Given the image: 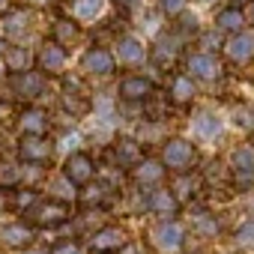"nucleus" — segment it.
<instances>
[{"instance_id":"nucleus-1","label":"nucleus","mask_w":254,"mask_h":254,"mask_svg":"<svg viewBox=\"0 0 254 254\" xmlns=\"http://www.w3.org/2000/svg\"><path fill=\"white\" fill-rule=\"evenodd\" d=\"M36 18H39V9L18 0V3H12L6 12H0V36L6 42L30 45V39L36 33Z\"/></svg>"},{"instance_id":"nucleus-2","label":"nucleus","mask_w":254,"mask_h":254,"mask_svg":"<svg viewBox=\"0 0 254 254\" xmlns=\"http://www.w3.org/2000/svg\"><path fill=\"white\" fill-rule=\"evenodd\" d=\"M48 81L51 78H45L36 66H30V69H21V72H6V84H9V93L18 99V102H39L42 96H45V90H48Z\"/></svg>"},{"instance_id":"nucleus-3","label":"nucleus","mask_w":254,"mask_h":254,"mask_svg":"<svg viewBox=\"0 0 254 254\" xmlns=\"http://www.w3.org/2000/svg\"><path fill=\"white\" fill-rule=\"evenodd\" d=\"M15 159H18L21 165L48 168L51 159H54V141H51L48 135H18Z\"/></svg>"},{"instance_id":"nucleus-4","label":"nucleus","mask_w":254,"mask_h":254,"mask_svg":"<svg viewBox=\"0 0 254 254\" xmlns=\"http://www.w3.org/2000/svg\"><path fill=\"white\" fill-rule=\"evenodd\" d=\"M66 63H69V51H66L60 42H54L51 36H45V39L39 42V48L33 51V66H36L45 78H60V75L66 72Z\"/></svg>"},{"instance_id":"nucleus-5","label":"nucleus","mask_w":254,"mask_h":254,"mask_svg":"<svg viewBox=\"0 0 254 254\" xmlns=\"http://www.w3.org/2000/svg\"><path fill=\"white\" fill-rule=\"evenodd\" d=\"M24 215L33 227H60L63 221H69L72 206L60 197H48V200H36L30 209H24Z\"/></svg>"},{"instance_id":"nucleus-6","label":"nucleus","mask_w":254,"mask_h":254,"mask_svg":"<svg viewBox=\"0 0 254 254\" xmlns=\"http://www.w3.org/2000/svg\"><path fill=\"white\" fill-rule=\"evenodd\" d=\"M60 102H63V111L72 114V117H84V114L93 111V99H90V93L84 90L81 78H75V75H63Z\"/></svg>"},{"instance_id":"nucleus-7","label":"nucleus","mask_w":254,"mask_h":254,"mask_svg":"<svg viewBox=\"0 0 254 254\" xmlns=\"http://www.w3.org/2000/svg\"><path fill=\"white\" fill-rule=\"evenodd\" d=\"M15 126H18V135H48L51 132V114L39 105H24L15 117Z\"/></svg>"},{"instance_id":"nucleus-8","label":"nucleus","mask_w":254,"mask_h":254,"mask_svg":"<svg viewBox=\"0 0 254 254\" xmlns=\"http://www.w3.org/2000/svg\"><path fill=\"white\" fill-rule=\"evenodd\" d=\"M114 69H117V60L102 45H90L81 57V72L90 78H108V75H114Z\"/></svg>"},{"instance_id":"nucleus-9","label":"nucleus","mask_w":254,"mask_h":254,"mask_svg":"<svg viewBox=\"0 0 254 254\" xmlns=\"http://www.w3.org/2000/svg\"><path fill=\"white\" fill-rule=\"evenodd\" d=\"M93 177H96V165H93V159L87 153L66 156V162H63V180L69 186H87V183H93Z\"/></svg>"},{"instance_id":"nucleus-10","label":"nucleus","mask_w":254,"mask_h":254,"mask_svg":"<svg viewBox=\"0 0 254 254\" xmlns=\"http://www.w3.org/2000/svg\"><path fill=\"white\" fill-rule=\"evenodd\" d=\"M194 156H197V153H194V147H191L189 141L174 138V141H168L165 150H162V165L171 168V171H186V168H191Z\"/></svg>"},{"instance_id":"nucleus-11","label":"nucleus","mask_w":254,"mask_h":254,"mask_svg":"<svg viewBox=\"0 0 254 254\" xmlns=\"http://www.w3.org/2000/svg\"><path fill=\"white\" fill-rule=\"evenodd\" d=\"M114 60L123 66H141L147 60V48L138 36H120L114 42Z\"/></svg>"},{"instance_id":"nucleus-12","label":"nucleus","mask_w":254,"mask_h":254,"mask_svg":"<svg viewBox=\"0 0 254 254\" xmlns=\"http://www.w3.org/2000/svg\"><path fill=\"white\" fill-rule=\"evenodd\" d=\"M117 96L123 102H144L153 96V81L144 78V75H126L117 87Z\"/></svg>"},{"instance_id":"nucleus-13","label":"nucleus","mask_w":254,"mask_h":254,"mask_svg":"<svg viewBox=\"0 0 254 254\" xmlns=\"http://www.w3.org/2000/svg\"><path fill=\"white\" fill-rule=\"evenodd\" d=\"M48 36L54 39V42H60L66 51L81 39V24L75 21V18H66V15H57L54 21H51V30H48Z\"/></svg>"},{"instance_id":"nucleus-14","label":"nucleus","mask_w":254,"mask_h":254,"mask_svg":"<svg viewBox=\"0 0 254 254\" xmlns=\"http://www.w3.org/2000/svg\"><path fill=\"white\" fill-rule=\"evenodd\" d=\"M186 69H189V78H200V81H215L221 75V66L212 54H189Z\"/></svg>"},{"instance_id":"nucleus-15","label":"nucleus","mask_w":254,"mask_h":254,"mask_svg":"<svg viewBox=\"0 0 254 254\" xmlns=\"http://www.w3.org/2000/svg\"><path fill=\"white\" fill-rule=\"evenodd\" d=\"M0 60H3L6 72H21V69H30V66H33V48H30V45H21V42H9Z\"/></svg>"},{"instance_id":"nucleus-16","label":"nucleus","mask_w":254,"mask_h":254,"mask_svg":"<svg viewBox=\"0 0 254 254\" xmlns=\"http://www.w3.org/2000/svg\"><path fill=\"white\" fill-rule=\"evenodd\" d=\"M114 159H117L120 168H135L144 159V150H141V144L135 138H120L114 144Z\"/></svg>"},{"instance_id":"nucleus-17","label":"nucleus","mask_w":254,"mask_h":254,"mask_svg":"<svg viewBox=\"0 0 254 254\" xmlns=\"http://www.w3.org/2000/svg\"><path fill=\"white\" fill-rule=\"evenodd\" d=\"M123 245H126V233H123L120 227H102V230H96L93 239H90V248H93V251H117V248H123Z\"/></svg>"},{"instance_id":"nucleus-18","label":"nucleus","mask_w":254,"mask_h":254,"mask_svg":"<svg viewBox=\"0 0 254 254\" xmlns=\"http://www.w3.org/2000/svg\"><path fill=\"white\" fill-rule=\"evenodd\" d=\"M0 242L3 245H12V248H27L33 242V227L18 221V224H6L0 227Z\"/></svg>"},{"instance_id":"nucleus-19","label":"nucleus","mask_w":254,"mask_h":254,"mask_svg":"<svg viewBox=\"0 0 254 254\" xmlns=\"http://www.w3.org/2000/svg\"><path fill=\"white\" fill-rule=\"evenodd\" d=\"M224 51H227V57H230L233 63H248V60L254 57V39L245 36V33H233V36L227 39Z\"/></svg>"},{"instance_id":"nucleus-20","label":"nucleus","mask_w":254,"mask_h":254,"mask_svg":"<svg viewBox=\"0 0 254 254\" xmlns=\"http://www.w3.org/2000/svg\"><path fill=\"white\" fill-rule=\"evenodd\" d=\"M132 174H135V183H138V186H156V183H162V177H165V165L156 162V159H141V162L132 168Z\"/></svg>"},{"instance_id":"nucleus-21","label":"nucleus","mask_w":254,"mask_h":254,"mask_svg":"<svg viewBox=\"0 0 254 254\" xmlns=\"http://www.w3.org/2000/svg\"><path fill=\"white\" fill-rule=\"evenodd\" d=\"M147 206H150L153 212H159V215H177L180 200L174 197V191H168V189H156V191H150Z\"/></svg>"},{"instance_id":"nucleus-22","label":"nucleus","mask_w":254,"mask_h":254,"mask_svg":"<svg viewBox=\"0 0 254 254\" xmlns=\"http://www.w3.org/2000/svg\"><path fill=\"white\" fill-rule=\"evenodd\" d=\"M108 6V0H72V12H75V21L78 24H90L96 21Z\"/></svg>"},{"instance_id":"nucleus-23","label":"nucleus","mask_w":254,"mask_h":254,"mask_svg":"<svg viewBox=\"0 0 254 254\" xmlns=\"http://www.w3.org/2000/svg\"><path fill=\"white\" fill-rule=\"evenodd\" d=\"M156 245H159L162 251H177V248L183 245V227H180L177 221L162 224V227L156 230Z\"/></svg>"},{"instance_id":"nucleus-24","label":"nucleus","mask_w":254,"mask_h":254,"mask_svg":"<svg viewBox=\"0 0 254 254\" xmlns=\"http://www.w3.org/2000/svg\"><path fill=\"white\" fill-rule=\"evenodd\" d=\"M24 183V165L15 159H6V162H0V186L3 189H18Z\"/></svg>"},{"instance_id":"nucleus-25","label":"nucleus","mask_w":254,"mask_h":254,"mask_svg":"<svg viewBox=\"0 0 254 254\" xmlns=\"http://www.w3.org/2000/svg\"><path fill=\"white\" fill-rule=\"evenodd\" d=\"M242 24H245V15H242L239 9H221V12L215 15V27H218V30L239 33V30H242Z\"/></svg>"},{"instance_id":"nucleus-26","label":"nucleus","mask_w":254,"mask_h":254,"mask_svg":"<svg viewBox=\"0 0 254 254\" xmlns=\"http://www.w3.org/2000/svg\"><path fill=\"white\" fill-rule=\"evenodd\" d=\"M194 132H197L200 138H215V135L221 132V123H218L212 114H197V120H194Z\"/></svg>"},{"instance_id":"nucleus-27","label":"nucleus","mask_w":254,"mask_h":254,"mask_svg":"<svg viewBox=\"0 0 254 254\" xmlns=\"http://www.w3.org/2000/svg\"><path fill=\"white\" fill-rule=\"evenodd\" d=\"M171 96H174L177 102H189V99L194 96V81H191L189 75H177L174 84H171Z\"/></svg>"},{"instance_id":"nucleus-28","label":"nucleus","mask_w":254,"mask_h":254,"mask_svg":"<svg viewBox=\"0 0 254 254\" xmlns=\"http://www.w3.org/2000/svg\"><path fill=\"white\" fill-rule=\"evenodd\" d=\"M233 168H236L239 174L251 177V174H254V150H248V147L236 150V153H233Z\"/></svg>"},{"instance_id":"nucleus-29","label":"nucleus","mask_w":254,"mask_h":254,"mask_svg":"<svg viewBox=\"0 0 254 254\" xmlns=\"http://www.w3.org/2000/svg\"><path fill=\"white\" fill-rule=\"evenodd\" d=\"M159 9L168 18H177L180 12H186V0H159Z\"/></svg>"},{"instance_id":"nucleus-30","label":"nucleus","mask_w":254,"mask_h":254,"mask_svg":"<svg viewBox=\"0 0 254 254\" xmlns=\"http://www.w3.org/2000/svg\"><path fill=\"white\" fill-rule=\"evenodd\" d=\"M90 186V183H87ZM105 194H108V186H90V189H84V194H81V200L84 203H99V200H105Z\"/></svg>"},{"instance_id":"nucleus-31","label":"nucleus","mask_w":254,"mask_h":254,"mask_svg":"<svg viewBox=\"0 0 254 254\" xmlns=\"http://www.w3.org/2000/svg\"><path fill=\"white\" fill-rule=\"evenodd\" d=\"M51 254H81V248L72 239H63V242H54L51 245Z\"/></svg>"},{"instance_id":"nucleus-32","label":"nucleus","mask_w":254,"mask_h":254,"mask_svg":"<svg viewBox=\"0 0 254 254\" xmlns=\"http://www.w3.org/2000/svg\"><path fill=\"white\" fill-rule=\"evenodd\" d=\"M236 239H239L242 245H254V221H248V224H242V227L236 230Z\"/></svg>"},{"instance_id":"nucleus-33","label":"nucleus","mask_w":254,"mask_h":254,"mask_svg":"<svg viewBox=\"0 0 254 254\" xmlns=\"http://www.w3.org/2000/svg\"><path fill=\"white\" fill-rule=\"evenodd\" d=\"M6 206H12V189L0 186V209H6Z\"/></svg>"},{"instance_id":"nucleus-34","label":"nucleus","mask_w":254,"mask_h":254,"mask_svg":"<svg viewBox=\"0 0 254 254\" xmlns=\"http://www.w3.org/2000/svg\"><path fill=\"white\" fill-rule=\"evenodd\" d=\"M114 3H117L120 9H126V12H129V9H135V6L141 3V0H114Z\"/></svg>"},{"instance_id":"nucleus-35","label":"nucleus","mask_w":254,"mask_h":254,"mask_svg":"<svg viewBox=\"0 0 254 254\" xmlns=\"http://www.w3.org/2000/svg\"><path fill=\"white\" fill-rule=\"evenodd\" d=\"M21 3H30V6H36V9H45V6L54 3V0H21Z\"/></svg>"},{"instance_id":"nucleus-36","label":"nucleus","mask_w":254,"mask_h":254,"mask_svg":"<svg viewBox=\"0 0 254 254\" xmlns=\"http://www.w3.org/2000/svg\"><path fill=\"white\" fill-rule=\"evenodd\" d=\"M9 108H12V105H9V99H0V123H3V117L9 114Z\"/></svg>"},{"instance_id":"nucleus-37","label":"nucleus","mask_w":254,"mask_h":254,"mask_svg":"<svg viewBox=\"0 0 254 254\" xmlns=\"http://www.w3.org/2000/svg\"><path fill=\"white\" fill-rule=\"evenodd\" d=\"M12 3H18V0H0V12H6Z\"/></svg>"},{"instance_id":"nucleus-38","label":"nucleus","mask_w":254,"mask_h":254,"mask_svg":"<svg viewBox=\"0 0 254 254\" xmlns=\"http://www.w3.org/2000/svg\"><path fill=\"white\" fill-rule=\"evenodd\" d=\"M0 81H6V66H3V60H0Z\"/></svg>"},{"instance_id":"nucleus-39","label":"nucleus","mask_w":254,"mask_h":254,"mask_svg":"<svg viewBox=\"0 0 254 254\" xmlns=\"http://www.w3.org/2000/svg\"><path fill=\"white\" fill-rule=\"evenodd\" d=\"M24 254H36V251H24Z\"/></svg>"},{"instance_id":"nucleus-40","label":"nucleus","mask_w":254,"mask_h":254,"mask_svg":"<svg viewBox=\"0 0 254 254\" xmlns=\"http://www.w3.org/2000/svg\"><path fill=\"white\" fill-rule=\"evenodd\" d=\"M203 3H209V0H203Z\"/></svg>"}]
</instances>
